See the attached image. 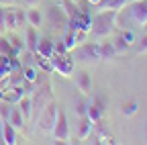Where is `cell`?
<instances>
[{"instance_id": "obj_10", "label": "cell", "mask_w": 147, "mask_h": 145, "mask_svg": "<svg viewBox=\"0 0 147 145\" xmlns=\"http://www.w3.org/2000/svg\"><path fill=\"white\" fill-rule=\"evenodd\" d=\"M76 84H78V90L82 92V96H92V78L88 71H80L76 76Z\"/></svg>"}, {"instance_id": "obj_8", "label": "cell", "mask_w": 147, "mask_h": 145, "mask_svg": "<svg viewBox=\"0 0 147 145\" xmlns=\"http://www.w3.org/2000/svg\"><path fill=\"white\" fill-rule=\"evenodd\" d=\"M86 117H88L92 123L104 121V102H102L100 98H94L92 102H88V111H86Z\"/></svg>"}, {"instance_id": "obj_20", "label": "cell", "mask_w": 147, "mask_h": 145, "mask_svg": "<svg viewBox=\"0 0 147 145\" xmlns=\"http://www.w3.org/2000/svg\"><path fill=\"white\" fill-rule=\"evenodd\" d=\"M113 47L117 51V55H123V53H127V49H129V43L123 39V35H119V37L113 41Z\"/></svg>"}, {"instance_id": "obj_25", "label": "cell", "mask_w": 147, "mask_h": 145, "mask_svg": "<svg viewBox=\"0 0 147 145\" xmlns=\"http://www.w3.org/2000/svg\"><path fill=\"white\" fill-rule=\"evenodd\" d=\"M135 45V51L137 53H147V33L141 37V41H137V43H133Z\"/></svg>"}, {"instance_id": "obj_26", "label": "cell", "mask_w": 147, "mask_h": 145, "mask_svg": "<svg viewBox=\"0 0 147 145\" xmlns=\"http://www.w3.org/2000/svg\"><path fill=\"white\" fill-rule=\"evenodd\" d=\"M23 78H25L27 82H31V84H35V82H37V71H35L33 67H27V69L23 71Z\"/></svg>"}, {"instance_id": "obj_23", "label": "cell", "mask_w": 147, "mask_h": 145, "mask_svg": "<svg viewBox=\"0 0 147 145\" xmlns=\"http://www.w3.org/2000/svg\"><path fill=\"white\" fill-rule=\"evenodd\" d=\"M137 108H139V104H137L135 100H129V102L123 104V115H125V117H133V115L137 113Z\"/></svg>"}, {"instance_id": "obj_3", "label": "cell", "mask_w": 147, "mask_h": 145, "mask_svg": "<svg viewBox=\"0 0 147 145\" xmlns=\"http://www.w3.org/2000/svg\"><path fill=\"white\" fill-rule=\"evenodd\" d=\"M51 67H53V71H57L59 76L69 78L71 71H74V59L67 53H53L51 55Z\"/></svg>"}, {"instance_id": "obj_32", "label": "cell", "mask_w": 147, "mask_h": 145, "mask_svg": "<svg viewBox=\"0 0 147 145\" xmlns=\"http://www.w3.org/2000/svg\"><path fill=\"white\" fill-rule=\"evenodd\" d=\"M86 2H88V4H94V6H98V4L102 2V0H86Z\"/></svg>"}, {"instance_id": "obj_21", "label": "cell", "mask_w": 147, "mask_h": 145, "mask_svg": "<svg viewBox=\"0 0 147 145\" xmlns=\"http://www.w3.org/2000/svg\"><path fill=\"white\" fill-rule=\"evenodd\" d=\"M0 55H4V57H12V55H14L10 41L4 39V37H0Z\"/></svg>"}, {"instance_id": "obj_5", "label": "cell", "mask_w": 147, "mask_h": 145, "mask_svg": "<svg viewBox=\"0 0 147 145\" xmlns=\"http://www.w3.org/2000/svg\"><path fill=\"white\" fill-rule=\"evenodd\" d=\"M41 111L43 113H41V119H39V129L51 133L53 125H55V119H57V104H55L53 100H49Z\"/></svg>"}, {"instance_id": "obj_2", "label": "cell", "mask_w": 147, "mask_h": 145, "mask_svg": "<svg viewBox=\"0 0 147 145\" xmlns=\"http://www.w3.org/2000/svg\"><path fill=\"white\" fill-rule=\"evenodd\" d=\"M71 59L78 61H100V43H80L71 49Z\"/></svg>"}, {"instance_id": "obj_16", "label": "cell", "mask_w": 147, "mask_h": 145, "mask_svg": "<svg viewBox=\"0 0 147 145\" xmlns=\"http://www.w3.org/2000/svg\"><path fill=\"white\" fill-rule=\"evenodd\" d=\"M8 123L14 127L16 131H23L25 129V117L18 108H10V115H8Z\"/></svg>"}, {"instance_id": "obj_27", "label": "cell", "mask_w": 147, "mask_h": 145, "mask_svg": "<svg viewBox=\"0 0 147 145\" xmlns=\"http://www.w3.org/2000/svg\"><path fill=\"white\" fill-rule=\"evenodd\" d=\"M25 21H27V14H25V10L16 8V27H23V25H25Z\"/></svg>"}, {"instance_id": "obj_17", "label": "cell", "mask_w": 147, "mask_h": 145, "mask_svg": "<svg viewBox=\"0 0 147 145\" xmlns=\"http://www.w3.org/2000/svg\"><path fill=\"white\" fill-rule=\"evenodd\" d=\"M18 111L23 113L25 121H29V119H31V115H33V100L29 98V94H25L21 100H18Z\"/></svg>"}, {"instance_id": "obj_31", "label": "cell", "mask_w": 147, "mask_h": 145, "mask_svg": "<svg viewBox=\"0 0 147 145\" xmlns=\"http://www.w3.org/2000/svg\"><path fill=\"white\" fill-rule=\"evenodd\" d=\"M18 0H0V6H14Z\"/></svg>"}, {"instance_id": "obj_30", "label": "cell", "mask_w": 147, "mask_h": 145, "mask_svg": "<svg viewBox=\"0 0 147 145\" xmlns=\"http://www.w3.org/2000/svg\"><path fill=\"white\" fill-rule=\"evenodd\" d=\"M0 33H6V29H4V6H0Z\"/></svg>"}, {"instance_id": "obj_14", "label": "cell", "mask_w": 147, "mask_h": 145, "mask_svg": "<svg viewBox=\"0 0 147 145\" xmlns=\"http://www.w3.org/2000/svg\"><path fill=\"white\" fill-rule=\"evenodd\" d=\"M2 141L6 145H14L16 143V129L8 123V119H2Z\"/></svg>"}, {"instance_id": "obj_19", "label": "cell", "mask_w": 147, "mask_h": 145, "mask_svg": "<svg viewBox=\"0 0 147 145\" xmlns=\"http://www.w3.org/2000/svg\"><path fill=\"white\" fill-rule=\"evenodd\" d=\"M117 55V51L113 47V41H102L100 43V59H113Z\"/></svg>"}, {"instance_id": "obj_6", "label": "cell", "mask_w": 147, "mask_h": 145, "mask_svg": "<svg viewBox=\"0 0 147 145\" xmlns=\"http://www.w3.org/2000/svg\"><path fill=\"white\" fill-rule=\"evenodd\" d=\"M47 21H49L51 29L59 31V29H67L69 16L65 14V10H63L61 6H49V8H47Z\"/></svg>"}, {"instance_id": "obj_28", "label": "cell", "mask_w": 147, "mask_h": 145, "mask_svg": "<svg viewBox=\"0 0 147 145\" xmlns=\"http://www.w3.org/2000/svg\"><path fill=\"white\" fill-rule=\"evenodd\" d=\"M123 39H125L129 45H133V43H135V33H133V31H125V33H123Z\"/></svg>"}, {"instance_id": "obj_4", "label": "cell", "mask_w": 147, "mask_h": 145, "mask_svg": "<svg viewBox=\"0 0 147 145\" xmlns=\"http://www.w3.org/2000/svg\"><path fill=\"white\" fill-rule=\"evenodd\" d=\"M51 135L53 139H57L61 143H67L69 141V123H67V117L63 111H59L57 108V119H55V125L51 129Z\"/></svg>"}, {"instance_id": "obj_1", "label": "cell", "mask_w": 147, "mask_h": 145, "mask_svg": "<svg viewBox=\"0 0 147 145\" xmlns=\"http://www.w3.org/2000/svg\"><path fill=\"white\" fill-rule=\"evenodd\" d=\"M117 19H119V10L113 8H102L100 12L94 14L92 19V29H94L96 37H108L113 35L117 29Z\"/></svg>"}, {"instance_id": "obj_13", "label": "cell", "mask_w": 147, "mask_h": 145, "mask_svg": "<svg viewBox=\"0 0 147 145\" xmlns=\"http://www.w3.org/2000/svg\"><path fill=\"white\" fill-rule=\"evenodd\" d=\"M25 43H27V51L31 53V55H35L37 51V43H39V33H37L35 27H27V35H25Z\"/></svg>"}, {"instance_id": "obj_33", "label": "cell", "mask_w": 147, "mask_h": 145, "mask_svg": "<svg viewBox=\"0 0 147 145\" xmlns=\"http://www.w3.org/2000/svg\"><path fill=\"white\" fill-rule=\"evenodd\" d=\"M141 27H143V31H145V33H147V21H145V23H143V25H141Z\"/></svg>"}, {"instance_id": "obj_22", "label": "cell", "mask_w": 147, "mask_h": 145, "mask_svg": "<svg viewBox=\"0 0 147 145\" xmlns=\"http://www.w3.org/2000/svg\"><path fill=\"white\" fill-rule=\"evenodd\" d=\"M63 45H65V49H67V53L78 45V41H76V35H74V31L71 29H67V35H65V39H63Z\"/></svg>"}, {"instance_id": "obj_34", "label": "cell", "mask_w": 147, "mask_h": 145, "mask_svg": "<svg viewBox=\"0 0 147 145\" xmlns=\"http://www.w3.org/2000/svg\"><path fill=\"white\" fill-rule=\"evenodd\" d=\"M74 2H78V0H74Z\"/></svg>"}, {"instance_id": "obj_11", "label": "cell", "mask_w": 147, "mask_h": 145, "mask_svg": "<svg viewBox=\"0 0 147 145\" xmlns=\"http://www.w3.org/2000/svg\"><path fill=\"white\" fill-rule=\"evenodd\" d=\"M92 131H94V123H92L88 117H82V121L78 123V133H76L78 141H86L92 135Z\"/></svg>"}, {"instance_id": "obj_18", "label": "cell", "mask_w": 147, "mask_h": 145, "mask_svg": "<svg viewBox=\"0 0 147 145\" xmlns=\"http://www.w3.org/2000/svg\"><path fill=\"white\" fill-rule=\"evenodd\" d=\"M27 21H29L31 27L39 29V27L43 25V14L37 10V8H29V10H27Z\"/></svg>"}, {"instance_id": "obj_15", "label": "cell", "mask_w": 147, "mask_h": 145, "mask_svg": "<svg viewBox=\"0 0 147 145\" xmlns=\"http://www.w3.org/2000/svg\"><path fill=\"white\" fill-rule=\"evenodd\" d=\"M4 29L14 31L16 27V8L14 6H4Z\"/></svg>"}, {"instance_id": "obj_29", "label": "cell", "mask_w": 147, "mask_h": 145, "mask_svg": "<svg viewBox=\"0 0 147 145\" xmlns=\"http://www.w3.org/2000/svg\"><path fill=\"white\" fill-rule=\"evenodd\" d=\"M23 2H25V6H27V8H39L41 0H23Z\"/></svg>"}, {"instance_id": "obj_24", "label": "cell", "mask_w": 147, "mask_h": 145, "mask_svg": "<svg viewBox=\"0 0 147 145\" xmlns=\"http://www.w3.org/2000/svg\"><path fill=\"white\" fill-rule=\"evenodd\" d=\"M74 111H76V115H80V117H86L88 102H84V100H76V102H74Z\"/></svg>"}, {"instance_id": "obj_35", "label": "cell", "mask_w": 147, "mask_h": 145, "mask_svg": "<svg viewBox=\"0 0 147 145\" xmlns=\"http://www.w3.org/2000/svg\"><path fill=\"white\" fill-rule=\"evenodd\" d=\"M133 2H135V0H133Z\"/></svg>"}, {"instance_id": "obj_12", "label": "cell", "mask_w": 147, "mask_h": 145, "mask_svg": "<svg viewBox=\"0 0 147 145\" xmlns=\"http://www.w3.org/2000/svg\"><path fill=\"white\" fill-rule=\"evenodd\" d=\"M55 53L53 49V41H49L47 37H39V43H37V51H35V55H41V57H51Z\"/></svg>"}, {"instance_id": "obj_9", "label": "cell", "mask_w": 147, "mask_h": 145, "mask_svg": "<svg viewBox=\"0 0 147 145\" xmlns=\"http://www.w3.org/2000/svg\"><path fill=\"white\" fill-rule=\"evenodd\" d=\"M33 100V108L35 106H39V108H43L49 100H53V96H51V84L49 82H45L39 90L35 92V98H31Z\"/></svg>"}, {"instance_id": "obj_7", "label": "cell", "mask_w": 147, "mask_h": 145, "mask_svg": "<svg viewBox=\"0 0 147 145\" xmlns=\"http://www.w3.org/2000/svg\"><path fill=\"white\" fill-rule=\"evenodd\" d=\"M129 12H131V19L137 25H143L147 21V0H135V2L129 4Z\"/></svg>"}]
</instances>
